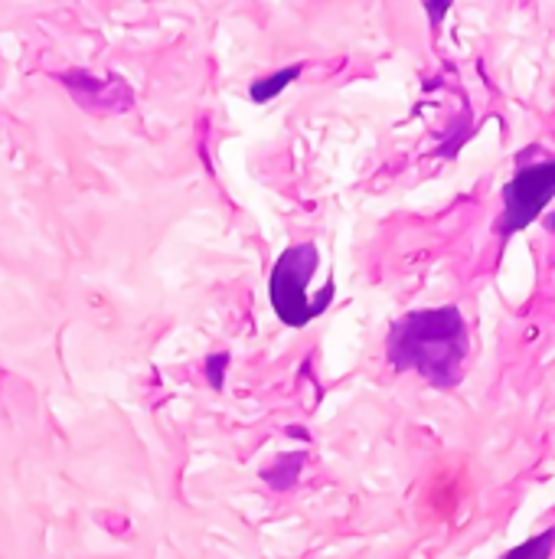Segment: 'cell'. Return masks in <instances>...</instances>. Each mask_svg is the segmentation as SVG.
Listing matches in <instances>:
<instances>
[{
	"mask_svg": "<svg viewBox=\"0 0 555 559\" xmlns=\"http://www.w3.org/2000/svg\"><path fill=\"white\" fill-rule=\"evenodd\" d=\"M468 354V324L455 305L406 314L393 324L386 344V357L396 370H415L438 390H451L461 383Z\"/></svg>",
	"mask_w": 555,
	"mask_h": 559,
	"instance_id": "1",
	"label": "cell"
},
{
	"mask_svg": "<svg viewBox=\"0 0 555 559\" xmlns=\"http://www.w3.org/2000/svg\"><path fill=\"white\" fill-rule=\"evenodd\" d=\"M317 262H321V252L311 242H301V246L285 249L281 259H278V265H275V272H272V282H268L272 305H275L278 318L285 324H291V328H304L334 298V295H327V298H307V282L317 272Z\"/></svg>",
	"mask_w": 555,
	"mask_h": 559,
	"instance_id": "2",
	"label": "cell"
},
{
	"mask_svg": "<svg viewBox=\"0 0 555 559\" xmlns=\"http://www.w3.org/2000/svg\"><path fill=\"white\" fill-rule=\"evenodd\" d=\"M555 197V160L543 164H523L510 183L504 187V216H500V236L504 242L514 233H523Z\"/></svg>",
	"mask_w": 555,
	"mask_h": 559,
	"instance_id": "3",
	"label": "cell"
},
{
	"mask_svg": "<svg viewBox=\"0 0 555 559\" xmlns=\"http://www.w3.org/2000/svg\"><path fill=\"white\" fill-rule=\"evenodd\" d=\"M62 82L75 92V98L82 102V105H88V108H95V105H114V108H128V105H121V102H114L111 98V88L118 92V88H124V82L121 79H114V75H108V79H95V75H88V72H75V75H62Z\"/></svg>",
	"mask_w": 555,
	"mask_h": 559,
	"instance_id": "4",
	"label": "cell"
},
{
	"mask_svg": "<svg viewBox=\"0 0 555 559\" xmlns=\"http://www.w3.org/2000/svg\"><path fill=\"white\" fill-rule=\"evenodd\" d=\"M301 468H304V455H301V452H298V455H281L272 468L262 472V478H265L275 491H288V488L298 481Z\"/></svg>",
	"mask_w": 555,
	"mask_h": 559,
	"instance_id": "5",
	"label": "cell"
},
{
	"mask_svg": "<svg viewBox=\"0 0 555 559\" xmlns=\"http://www.w3.org/2000/svg\"><path fill=\"white\" fill-rule=\"evenodd\" d=\"M555 550V527L550 531H543L540 537H533V540H527V544H520L517 550H510V554H504L500 559H550Z\"/></svg>",
	"mask_w": 555,
	"mask_h": 559,
	"instance_id": "6",
	"label": "cell"
},
{
	"mask_svg": "<svg viewBox=\"0 0 555 559\" xmlns=\"http://www.w3.org/2000/svg\"><path fill=\"white\" fill-rule=\"evenodd\" d=\"M298 75H301V66H291V69H281V72H275V75H268V79H262V82L252 85V98H255V102H268V98H275L285 85H291Z\"/></svg>",
	"mask_w": 555,
	"mask_h": 559,
	"instance_id": "7",
	"label": "cell"
},
{
	"mask_svg": "<svg viewBox=\"0 0 555 559\" xmlns=\"http://www.w3.org/2000/svg\"><path fill=\"white\" fill-rule=\"evenodd\" d=\"M226 364H229V357H226V354H219L216 360H209V380H213V386H216V390L222 386V373H226Z\"/></svg>",
	"mask_w": 555,
	"mask_h": 559,
	"instance_id": "8",
	"label": "cell"
},
{
	"mask_svg": "<svg viewBox=\"0 0 555 559\" xmlns=\"http://www.w3.org/2000/svg\"><path fill=\"white\" fill-rule=\"evenodd\" d=\"M543 226H546V229H550V233H553V236H555V213H550V216L543 219Z\"/></svg>",
	"mask_w": 555,
	"mask_h": 559,
	"instance_id": "9",
	"label": "cell"
}]
</instances>
